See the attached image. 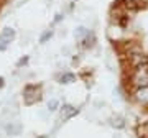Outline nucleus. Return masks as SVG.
<instances>
[{
    "instance_id": "nucleus-1",
    "label": "nucleus",
    "mask_w": 148,
    "mask_h": 138,
    "mask_svg": "<svg viewBox=\"0 0 148 138\" xmlns=\"http://www.w3.org/2000/svg\"><path fill=\"white\" fill-rule=\"evenodd\" d=\"M128 82H130V85H132L133 89L148 87V64H143V66L130 69Z\"/></svg>"
},
{
    "instance_id": "nucleus-2",
    "label": "nucleus",
    "mask_w": 148,
    "mask_h": 138,
    "mask_svg": "<svg viewBox=\"0 0 148 138\" xmlns=\"http://www.w3.org/2000/svg\"><path fill=\"white\" fill-rule=\"evenodd\" d=\"M41 87L36 84H27L23 87V102L25 105H35L36 102L41 100Z\"/></svg>"
},
{
    "instance_id": "nucleus-3",
    "label": "nucleus",
    "mask_w": 148,
    "mask_h": 138,
    "mask_svg": "<svg viewBox=\"0 0 148 138\" xmlns=\"http://www.w3.org/2000/svg\"><path fill=\"white\" fill-rule=\"evenodd\" d=\"M147 3V0H117V7H120L123 12H138Z\"/></svg>"
},
{
    "instance_id": "nucleus-4",
    "label": "nucleus",
    "mask_w": 148,
    "mask_h": 138,
    "mask_svg": "<svg viewBox=\"0 0 148 138\" xmlns=\"http://www.w3.org/2000/svg\"><path fill=\"white\" fill-rule=\"evenodd\" d=\"M81 112L79 107H74L71 104H63V107L59 109V122H68L73 117H76Z\"/></svg>"
},
{
    "instance_id": "nucleus-5",
    "label": "nucleus",
    "mask_w": 148,
    "mask_h": 138,
    "mask_svg": "<svg viewBox=\"0 0 148 138\" xmlns=\"http://www.w3.org/2000/svg\"><path fill=\"white\" fill-rule=\"evenodd\" d=\"M13 40H15V30L13 28H3L0 33V51H5Z\"/></svg>"
},
{
    "instance_id": "nucleus-6",
    "label": "nucleus",
    "mask_w": 148,
    "mask_h": 138,
    "mask_svg": "<svg viewBox=\"0 0 148 138\" xmlns=\"http://www.w3.org/2000/svg\"><path fill=\"white\" fill-rule=\"evenodd\" d=\"M132 99L140 105L148 107V87H140V89L132 90Z\"/></svg>"
},
{
    "instance_id": "nucleus-7",
    "label": "nucleus",
    "mask_w": 148,
    "mask_h": 138,
    "mask_svg": "<svg viewBox=\"0 0 148 138\" xmlns=\"http://www.w3.org/2000/svg\"><path fill=\"white\" fill-rule=\"evenodd\" d=\"M95 43H97V36H95V33L90 30V31L86 35V38H82L79 41V46L82 49H92L95 46Z\"/></svg>"
},
{
    "instance_id": "nucleus-8",
    "label": "nucleus",
    "mask_w": 148,
    "mask_h": 138,
    "mask_svg": "<svg viewBox=\"0 0 148 138\" xmlns=\"http://www.w3.org/2000/svg\"><path fill=\"white\" fill-rule=\"evenodd\" d=\"M109 125H110L112 128H115V130H123V128L127 127V120H125L123 115L115 113V115H112V117L109 118Z\"/></svg>"
},
{
    "instance_id": "nucleus-9",
    "label": "nucleus",
    "mask_w": 148,
    "mask_h": 138,
    "mask_svg": "<svg viewBox=\"0 0 148 138\" xmlns=\"http://www.w3.org/2000/svg\"><path fill=\"white\" fill-rule=\"evenodd\" d=\"M56 81H58L59 84H73L74 81H76V74L74 72H61V74L56 77Z\"/></svg>"
},
{
    "instance_id": "nucleus-10",
    "label": "nucleus",
    "mask_w": 148,
    "mask_h": 138,
    "mask_svg": "<svg viewBox=\"0 0 148 138\" xmlns=\"http://www.w3.org/2000/svg\"><path fill=\"white\" fill-rule=\"evenodd\" d=\"M89 31H90L89 28H86V27H77L76 30H74V38H76V41L79 43L82 38H86V35H87Z\"/></svg>"
},
{
    "instance_id": "nucleus-11",
    "label": "nucleus",
    "mask_w": 148,
    "mask_h": 138,
    "mask_svg": "<svg viewBox=\"0 0 148 138\" xmlns=\"http://www.w3.org/2000/svg\"><path fill=\"white\" fill-rule=\"evenodd\" d=\"M137 135L140 138H148V120L143 122V123H140V125L137 127Z\"/></svg>"
},
{
    "instance_id": "nucleus-12",
    "label": "nucleus",
    "mask_w": 148,
    "mask_h": 138,
    "mask_svg": "<svg viewBox=\"0 0 148 138\" xmlns=\"http://www.w3.org/2000/svg\"><path fill=\"white\" fill-rule=\"evenodd\" d=\"M53 35H54L53 30H45V31L41 33V36H40V43H46V41H49V40L53 38Z\"/></svg>"
},
{
    "instance_id": "nucleus-13",
    "label": "nucleus",
    "mask_w": 148,
    "mask_h": 138,
    "mask_svg": "<svg viewBox=\"0 0 148 138\" xmlns=\"http://www.w3.org/2000/svg\"><path fill=\"white\" fill-rule=\"evenodd\" d=\"M58 109H61V107H59V102L56 99H51V100L48 102V110L49 112H56Z\"/></svg>"
},
{
    "instance_id": "nucleus-14",
    "label": "nucleus",
    "mask_w": 148,
    "mask_h": 138,
    "mask_svg": "<svg viewBox=\"0 0 148 138\" xmlns=\"http://www.w3.org/2000/svg\"><path fill=\"white\" fill-rule=\"evenodd\" d=\"M7 130H8V133H12V135H18L20 130H21V125H8Z\"/></svg>"
},
{
    "instance_id": "nucleus-15",
    "label": "nucleus",
    "mask_w": 148,
    "mask_h": 138,
    "mask_svg": "<svg viewBox=\"0 0 148 138\" xmlns=\"http://www.w3.org/2000/svg\"><path fill=\"white\" fill-rule=\"evenodd\" d=\"M27 63H28V58L25 56L23 59H20V61H18V66H23V64H27Z\"/></svg>"
},
{
    "instance_id": "nucleus-16",
    "label": "nucleus",
    "mask_w": 148,
    "mask_h": 138,
    "mask_svg": "<svg viewBox=\"0 0 148 138\" xmlns=\"http://www.w3.org/2000/svg\"><path fill=\"white\" fill-rule=\"evenodd\" d=\"M3 85H5V81H3V77H0V89H2Z\"/></svg>"
}]
</instances>
